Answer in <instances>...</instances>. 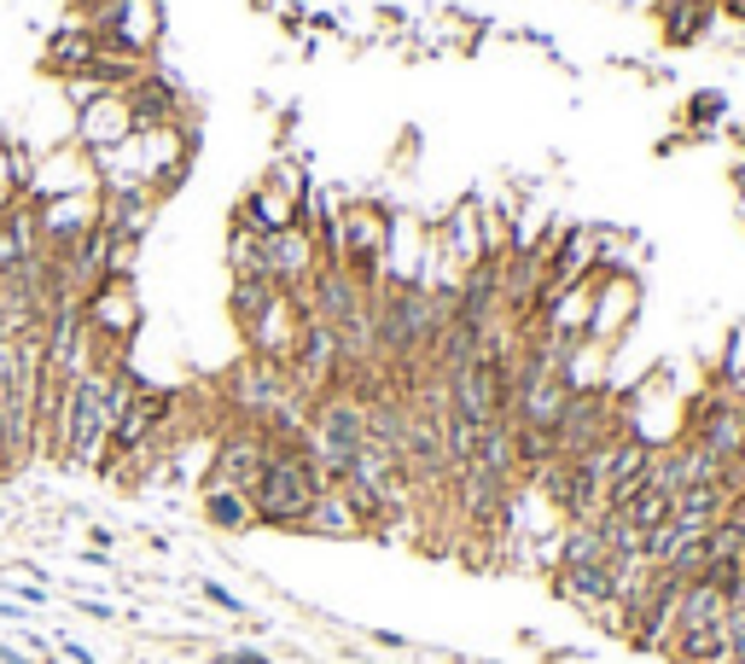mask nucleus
<instances>
[{"mask_svg":"<svg viewBox=\"0 0 745 664\" xmlns=\"http://www.w3.org/2000/svg\"><path fill=\"white\" fill-rule=\"evenodd\" d=\"M333 484L326 472L315 467V454H309L303 443H268V467L257 472V484L245 490L251 495V513H257V525L262 531H285L292 536L298 531V518L309 513V502Z\"/></svg>","mask_w":745,"mask_h":664,"instance_id":"nucleus-1","label":"nucleus"},{"mask_svg":"<svg viewBox=\"0 0 745 664\" xmlns=\"http://www.w3.org/2000/svg\"><path fill=\"white\" fill-rule=\"evenodd\" d=\"M82 332H88L99 367L129 362V350H134V339H140V298H134V280H99L94 292L82 298Z\"/></svg>","mask_w":745,"mask_h":664,"instance_id":"nucleus-2","label":"nucleus"},{"mask_svg":"<svg viewBox=\"0 0 745 664\" xmlns=\"http://www.w3.org/2000/svg\"><path fill=\"white\" fill-rule=\"evenodd\" d=\"M390 216L379 199H349L338 204V263L349 268V275H361L367 286H379L385 280V251H390Z\"/></svg>","mask_w":745,"mask_h":664,"instance_id":"nucleus-3","label":"nucleus"},{"mask_svg":"<svg viewBox=\"0 0 745 664\" xmlns=\"http://www.w3.org/2000/svg\"><path fill=\"white\" fill-rule=\"evenodd\" d=\"M88 24L106 41H117V47L147 53V58H158V47H163V7L158 0H106Z\"/></svg>","mask_w":745,"mask_h":664,"instance_id":"nucleus-4","label":"nucleus"},{"mask_svg":"<svg viewBox=\"0 0 745 664\" xmlns=\"http://www.w3.org/2000/svg\"><path fill=\"white\" fill-rule=\"evenodd\" d=\"M298 339H303V303L292 292H274L262 303V315L245 326V344H251V356L257 362H274L285 367L298 356Z\"/></svg>","mask_w":745,"mask_h":664,"instance_id":"nucleus-5","label":"nucleus"},{"mask_svg":"<svg viewBox=\"0 0 745 664\" xmlns=\"http://www.w3.org/2000/svg\"><path fill=\"white\" fill-rule=\"evenodd\" d=\"M134 135V106L129 94H94L71 111V140L82 152H111Z\"/></svg>","mask_w":745,"mask_h":664,"instance_id":"nucleus-6","label":"nucleus"},{"mask_svg":"<svg viewBox=\"0 0 745 664\" xmlns=\"http://www.w3.org/2000/svg\"><path fill=\"white\" fill-rule=\"evenodd\" d=\"M321 268L315 251V234L298 222V227H280V234H262V280H274L280 292H303Z\"/></svg>","mask_w":745,"mask_h":664,"instance_id":"nucleus-7","label":"nucleus"},{"mask_svg":"<svg viewBox=\"0 0 745 664\" xmlns=\"http://www.w3.org/2000/svg\"><path fill=\"white\" fill-rule=\"evenodd\" d=\"M640 315V275H594V315H589V339L594 344H617Z\"/></svg>","mask_w":745,"mask_h":664,"instance_id":"nucleus-8","label":"nucleus"},{"mask_svg":"<svg viewBox=\"0 0 745 664\" xmlns=\"http://www.w3.org/2000/svg\"><path fill=\"white\" fill-rule=\"evenodd\" d=\"M292 536H315V543H361V536H372V531H367V518L344 502V490L326 484L315 502H309V513L298 518Z\"/></svg>","mask_w":745,"mask_h":664,"instance_id":"nucleus-9","label":"nucleus"},{"mask_svg":"<svg viewBox=\"0 0 745 664\" xmlns=\"http://www.w3.org/2000/svg\"><path fill=\"white\" fill-rule=\"evenodd\" d=\"M152 211H158V193H152V186H99V227H106V234L147 239Z\"/></svg>","mask_w":745,"mask_h":664,"instance_id":"nucleus-10","label":"nucleus"},{"mask_svg":"<svg viewBox=\"0 0 745 664\" xmlns=\"http://www.w3.org/2000/svg\"><path fill=\"white\" fill-rule=\"evenodd\" d=\"M99 47V30L94 24H82V18H71V24H58L47 35V53H41V71H47L53 82H71L88 71V58Z\"/></svg>","mask_w":745,"mask_h":664,"instance_id":"nucleus-11","label":"nucleus"},{"mask_svg":"<svg viewBox=\"0 0 745 664\" xmlns=\"http://www.w3.org/2000/svg\"><path fill=\"white\" fill-rule=\"evenodd\" d=\"M548 589L565 600V607H576L583 618H594L612 600V566H553Z\"/></svg>","mask_w":745,"mask_h":664,"instance_id":"nucleus-12","label":"nucleus"},{"mask_svg":"<svg viewBox=\"0 0 745 664\" xmlns=\"http://www.w3.org/2000/svg\"><path fill=\"white\" fill-rule=\"evenodd\" d=\"M198 513H204V525H210V531H227V536L257 531L251 495L234 490V484H216V479H204V484H198Z\"/></svg>","mask_w":745,"mask_h":664,"instance_id":"nucleus-13","label":"nucleus"},{"mask_svg":"<svg viewBox=\"0 0 745 664\" xmlns=\"http://www.w3.org/2000/svg\"><path fill=\"white\" fill-rule=\"evenodd\" d=\"M658 30H665L670 47H693V41H705L711 24H716V0H658Z\"/></svg>","mask_w":745,"mask_h":664,"instance_id":"nucleus-14","label":"nucleus"},{"mask_svg":"<svg viewBox=\"0 0 745 664\" xmlns=\"http://www.w3.org/2000/svg\"><path fill=\"white\" fill-rule=\"evenodd\" d=\"M274 292H280V286L262 280V275H234V280H227V315H234V326H239V332L251 326V321L262 315V303L274 298Z\"/></svg>","mask_w":745,"mask_h":664,"instance_id":"nucleus-15","label":"nucleus"},{"mask_svg":"<svg viewBox=\"0 0 745 664\" xmlns=\"http://www.w3.org/2000/svg\"><path fill=\"white\" fill-rule=\"evenodd\" d=\"M227 275H262V234L239 211L227 216Z\"/></svg>","mask_w":745,"mask_h":664,"instance_id":"nucleus-16","label":"nucleus"},{"mask_svg":"<svg viewBox=\"0 0 745 664\" xmlns=\"http://www.w3.org/2000/svg\"><path fill=\"white\" fill-rule=\"evenodd\" d=\"M617 513H624L635 531H658V525H665V518L676 513V502H670L665 490H635V495H629V502L617 507Z\"/></svg>","mask_w":745,"mask_h":664,"instance_id":"nucleus-17","label":"nucleus"},{"mask_svg":"<svg viewBox=\"0 0 745 664\" xmlns=\"http://www.w3.org/2000/svg\"><path fill=\"white\" fill-rule=\"evenodd\" d=\"M722 117H728V99H722V88H705V94L688 99V135L705 140V129H711V122H722Z\"/></svg>","mask_w":745,"mask_h":664,"instance_id":"nucleus-18","label":"nucleus"},{"mask_svg":"<svg viewBox=\"0 0 745 664\" xmlns=\"http://www.w3.org/2000/svg\"><path fill=\"white\" fill-rule=\"evenodd\" d=\"M198 595L210 600L216 612H227V618H251V607H245V600L227 589V583H216V577H198Z\"/></svg>","mask_w":745,"mask_h":664,"instance_id":"nucleus-19","label":"nucleus"},{"mask_svg":"<svg viewBox=\"0 0 745 664\" xmlns=\"http://www.w3.org/2000/svg\"><path fill=\"white\" fill-rule=\"evenodd\" d=\"M210 664H274L262 647H216L210 641Z\"/></svg>","mask_w":745,"mask_h":664,"instance_id":"nucleus-20","label":"nucleus"}]
</instances>
